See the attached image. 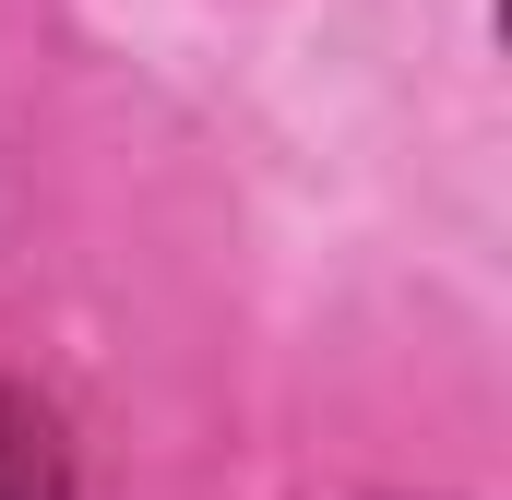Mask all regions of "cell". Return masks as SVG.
Returning a JSON list of instances; mask_svg holds the SVG:
<instances>
[{
  "mask_svg": "<svg viewBox=\"0 0 512 500\" xmlns=\"http://www.w3.org/2000/svg\"><path fill=\"white\" fill-rule=\"evenodd\" d=\"M0 500H72V465H60V429L24 405V393H0Z\"/></svg>",
  "mask_w": 512,
  "mask_h": 500,
  "instance_id": "1",
  "label": "cell"
}]
</instances>
